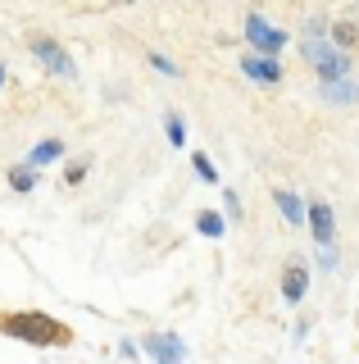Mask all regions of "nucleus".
Listing matches in <instances>:
<instances>
[{"label": "nucleus", "instance_id": "3", "mask_svg": "<svg viewBox=\"0 0 359 364\" xmlns=\"http://www.w3.org/2000/svg\"><path fill=\"white\" fill-rule=\"evenodd\" d=\"M32 55H37V60L46 64L55 77H77V64H73V55L64 50L60 41H50V37H32Z\"/></svg>", "mask_w": 359, "mask_h": 364}, {"label": "nucleus", "instance_id": "4", "mask_svg": "<svg viewBox=\"0 0 359 364\" xmlns=\"http://www.w3.org/2000/svg\"><path fill=\"white\" fill-rule=\"evenodd\" d=\"M245 41H250L260 55H277L287 46V32L273 28V23H264L260 14H250V18H245Z\"/></svg>", "mask_w": 359, "mask_h": 364}, {"label": "nucleus", "instance_id": "16", "mask_svg": "<svg viewBox=\"0 0 359 364\" xmlns=\"http://www.w3.org/2000/svg\"><path fill=\"white\" fill-rule=\"evenodd\" d=\"M192 164H196V173H200V178H205V182H219V168H214V164H209V159H205V155H192Z\"/></svg>", "mask_w": 359, "mask_h": 364}, {"label": "nucleus", "instance_id": "18", "mask_svg": "<svg viewBox=\"0 0 359 364\" xmlns=\"http://www.w3.org/2000/svg\"><path fill=\"white\" fill-rule=\"evenodd\" d=\"M0 82H5V68H0Z\"/></svg>", "mask_w": 359, "mask_h": 364}, {"label": "nucleus", "instance_id": "17", "mask_svg": "<svg viewBox=\"0 0 359 364\" xmlns=\"http://www.w3.org/2000/svg\"><path fill=\"white\" fill-rule=\"evenodd\" d=\"M150 64L160 68V73H168V77H177V64H173V60H164V55H150Z\"/></svg>", "mask_w": 359, "mask_h": 364}, {"label": "nucleus", "instance_id": "10", "mask_svg": "<svg viewBox=\"0 0 359 364\" xmlns=\"http://www.w3.org/2000/svg\"><path fill=\"white\" fill-rule=\"evenodd\" d=\"M323 96L336 100V105H355V100H359V87L346 82V77H328V82H323Z\"/></svg>", "mask_w": 359, "mask_h": 364}, {"label": "nucleus", "instance_id": "5", "mask_svg": "<svg viewBox=\"0 0 359 364\" xmlns=\"http://www.w3.org/2000/svg\"><path fill=\"white\" fill-rule=\"evenodd\" d=\"M241 73L250 77V82H264V87L282 82V64H277V55H260V50L241 60Z\"/></svg>", "mask_w": 359, "mask_h": 364}, {"label": "nucleus", "instance_id": "6", "mask_svg": "<svg viewBox=\"0 0 359 364\" xmlns=\"http://www.w3.org/2000/svg\"><path fill=\"white\" fill-rule=\"evenodd\" d=\"M305 223L314 228V242H319V246H332V237H336V223H332V210H328L323 200L305 205Z\"/></svg>", "mask_w": 359, "mask_h": 364}, {"label": "nucleus", "instance_id": "7", "mask_svg": "<svg viewBox=\"0 0 359 364\" xmlns=\"http://www.w3.org/2000/svg\"><path fill=\"white\" fill-rule=\"evenodd\" d=\"M145 355H155V360H182L187 346L173 333H160V337H145Z\"/></svg>", "mask_w": 359, "mask_h": 364}, {"label": "nucleus", "instance_id": "13", "mask_svg": "<svg viewBox=\"0 0 359 364\" xmlns=\"http://www.w3.org/2000/svg\"><path fill=\"white\" fill-rule=\"evenodd\" d=\"M196 228H200L205 237H223V228H228V223H223V214L205 210V214H196Z\"/></svg>", "mask_w": 359, "mask_h": 364}, {"label": "nucleus", "instance_id": "11", "mask_svg": "<svg viewBox=\"0 0 359 364\" xmlns=\"http://www.w3.org/2000/svg\"><path fill=\"white\" fill-rule=\"evenodd\" d=\"M273 200H277V210H282L287 223H296V228L305 223V200H300V196H291V191H277Z\"/></svg>", "mask_w": 359, "mask_h": 364}, {"label": "nucleus", "instance_id": "2", "mask_svg": "<svg viewBox=\"0 0 359 364\" xmlns=\"http://www.w3.org/2000/svg\"><path fill=\"white\" fill-rule=\"evenodd\" d=\"M305 60L319 68L323 82H328V77H346V73H350V55H346V46L323 41V32H309V37H305Z\"/></svg>", "mask_w": 359, "mask_h": 364}, {"label": "nucleus", "instance_id": "1", "mask_svg": "<svg viewBox=\"0 0 359 364\" xmlns=\"http://www.w3.org/2000/svg\"><path fill=\"white\" fill-rule=\"evenodd\" d=\"M0 333L18 337V341H32V346H69L73 333L69 323L50 314H37V310H14V314H0Z\"/></svg>", "mask_w": 359, "mask_h": 364}, {"label": "nucleus", "instance_id": "15", "mask_svg": "<svg viewBox=\"0 0 359 364\" xmlns=\"http://www.w3.org/2000/svg\"><path fill=\"white\" fill-rule=\"evenodd\" d=\"M164 132H168V141H173V146H182V141H187V128H182V119H177V114H168Z\"/></svg>", "mask_w": 359, "mask_h": 364}, {"label": "nucleus", "instance_id": "12", "mask_svg": "<svg viewBox=\"0 0 359 364\" xmlns=\"http://www.w3.org/2000/svg\"><path fill=\"white\" fill-rule=\"evenodd\" d=\"M9 187H14V191H32V187H37V168H32L28 159L18 168H9Z\"/></svg>", "mask_w": 359, "mask_h": 364}, {"label": "nucleus", "instance_id": "14", "mask_svg": "<svg viewBox=\"0 0 359 364\" xmlns=\"http://www.w3.org/2000/svg\"><path fill=\"white\" fill-rule=\"evenodd\" d=\"M332 37H336V46H359V28H350V23H336Z\"/></svg>", "mask_w": 359, "mask_h": 364}, {"label": "nucleus", "instance_id": "8", "mask_svg": "<svg viewBox=\"0 0 359 364\" xmlns=\"http://www.w3.org/2000/svg\"><path fill=\"white\" fill-rule=\"evenodd\" d=\"M305 287H309V273L300 269V264H291L282 273V296H287L291 305H300V301H305Z\"/></svg>", "mask_w": 359, "mask_h": 364}, {"label": "nucleus", "instance_id": "9", "mask_svg": "<svg viewBox=\"0 0 359 364\" xmlns=\"http://www.w3.org/2000/svg\"><path fill=\"white\" fill-rule=\"evenodd\" d=\"M60 155H64V141H60V136H46V141H37V146L28 151V164L41 168V164H55Z\"/></svg>", "mask_w": 359, "mask_h": 364}]
</instances>
